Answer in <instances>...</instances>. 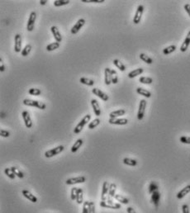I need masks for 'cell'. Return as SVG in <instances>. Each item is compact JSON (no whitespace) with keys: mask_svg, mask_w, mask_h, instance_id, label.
<instances>
[{"mask_svg":"<svg viewBox=\"0 0 190 213\" xmlns=\"http://www.w3.org/2000/svg\"><path fill=\"white\" fill-rule=\"evenodd\" d=\"M60 47V43L55 41V42H53V43L49 44L47 46H46V50L47 51H53L55 50L58 49Z\"/></svg>","mask_w":190,"mask_h":213,"instance_id":"cell-35","label":"cell"},{"mask_svg":"<svg viewBox=\"0 0 190 213\" xmlns=\"http://www.w3.org/2000/svg\"><path fill=\"white\" fill-rule=\"evenodd\" d=\"M182 212L183 213H189V207L187 204H184L182 206Z\"/></svg>","mask_w":190,"mask_h":213,"instance_id":"cell-49","label":"cell"},{"mask_svg":"<svg viewBox=\"0 0 190 213\" xmlns=\"http://www.w3.org/2000/svg\"><path fill=\"white\" fill-rule=\"evenodd\" d=\"M22 119L24 121V123H25V126L27 128H32V121L31 119V116L30 114L27 111H23L22 112Z\"/></svg>","mask_w":190,"mask_h":213,"instance_id":"cell-12","label":"cell"},{"mask_svg":"<svg viewBox=\"0 0 190 213\" xmlns=\"http://www.w3.org/2000/svg\"><path fill=\"white\" fill-rule=\"evenodd\" d=\"M111 75H112V83L117 84L118 83V76H117V71L111 69Z\"/></svg>","mask_w":190,"mask_h":213,"instance_id":"cell-37","label":"cell"},{"mask_svg":"<svg viewBox=\"0 0 190 213\" xmlns=\"http://www.w3.org/2000/svg\"><path fill=\"white\" fill-rule=\"evenodd\" d=\"M100 121H100L99 118H96V119H94V120L92 121H90L89 124H88V129H90V130L94 129L95 127H97V126L100 124Z\"/></svg>","mask_w":190,"mask_h":213,"instance_id":"cell-36","label":"cell"},{"mask_svg":"<svg viewBox=\"0 0 190 213\" xmlns=\"http://www.w3.org/2000/svg\"><path fill=\"white\" fill-rule=\"evenodd\" d=\"M146 100L145 99H141L140 101V104H139V109H138V112H137V119L139 121H141L144 118V115H145V111H146Z\"/></svg>","mask_w":190,"mask_h":213,"instance_id":"cell-4","label":"cell"},{"mask_svg":"<svg viewBox=\"0 0 190 213\" xmlns=\"http://www.w3.org/2000/svg\"><path fill=\"white\" fill-rule=\"evenodd\" d=\"M99 205L102 207L111 208V209H115V210H118V209L122 207V206H121L120 203H114L113 202H112L111 198H109V197H108L107 201H102V202H100Z\"/></svg>","mask_w":190,"mask_h":213,"instance_id":"cell-3","label":"cell"},{"mask_svg":"<svg viewBox=\"0 0 190 213\" xmlns=\"http://www.w3.org/2000/svg\"><path fill=\"white\" fill-rule=\"evenodd\" d=\"M116 191H117V185L115 183H111L109 186V191H108V197L112 198V197H115L116 195Z\"/></svg>","mask_w":190,"mask_h":213,"instance_id":"cell-26","label":"cell"},{"mask_svg":"<svg viewBox=\"0 0 190 213\" xmlns=\"http://www.w3.org/2000/svg\"><path fill=\"white\" fill-rule=\"evenodd\" d=\"M114 198H115L117 201H118L120 203H122V204H128V203H129V200H128L126 197H123V196H122V195H120V194H116Z\"/></svg>","mask_w":190,"mask_h":213,"instance_id":"cell-31","label":"cell"},{"mask_svg":"<svg viewBox=\"0 0 190 213\" xmlns=\"http://www.w3.org/2000/svg\"><path fill=\"white\" fill-rule=\"evenodd\" d=\"M104 82L106 85H110L112 83V75H111V69L105 68L104 70Z\"/></svg>","mask_w":190,"mask_h":213,"instance_id":"cell-18","label":"cell"},{"mask_svg":"<svg viewBox=\"0 0 190 213\" xmlns=\"http://www.w3.org/2000/svg\"><path fill=\"white\" fill-rule=\"evenodd\" d=\"M79 82L84 84V85H87V86H93L94 84V81L93 79H88L86 77H82L79 79Z\"/></svg>","mask_w":190,"mask_h":213,"instance_id":"cell-28","label":"cell"},{"mask_svg":"<svg viewBox=\"0 0 190 213\" xmlns=\"http://www.w3.org/2000/svg\"><path fill=\"white\" fill-rule=\"evenodd\" d=\"M22 194L23 195V196H24V197H26V198H27V200L31 201L32 202L36 203V202H37V198L35 197L32 192H30L27 191V190H26V189L22 190Z\"/></svg>","mask_w":190,"mask_h":213,"instance_id":"cell-19","label":"cell"},{"mask_svg":"<svg viewBox=\"0 0 190 213\" xmlns=\"http://www.w3.org/2000/svg\"><path fill=\"white\" fill-rule=\"evenodd\" d=\"M4 70H5V65H4V64H3V60L0 58V71H1V72H3Z\"/></svg>","mask_w":190,"mask_h":213,"instance_id":"cell-52","label":"cell"},{"mask_svg":"<svg viewBox=\"0 0 190 213\" xmlns=\"http://www.w3.org/2000/svg\"><path fill=\"white\" fill-rule=\"evenodd\" d=\"M160 192H154L151 194V202L155 205V207H158V206L160 204Z\"/></svg>","mask_w":190,"mask_h":213,"instance_id":"cell-17","label":"cell"},{"mask_svg":"<svg viewBox=\"0 0 190 213\" xmlns=\"http://www.w3.org/2000/svg\"><path fill=\"white\" fill-rule=\"evenodd\" d=\"M179 141L181 143H184V144H188L190 145V136H181L179 138Z\"/></svg>","mask_w":190,"mask_h":213,"instance_id":"cell-44","label":"cell"},{"mask_svg":"<svg viewBox=\"0 0 190 213\" xmlns=\"http://www.w3.org/2000/svg\"><path fill=\"white\" fill-rule=\"evenodd\" d=\"M88 212L95 213V205H94V202L92 201H89L88 202Z\"/></svg>","mask_w":190,"mask_h":213,"instance_id":"cell-45","label":"cell"},{"mask_svg":"<svg viewBox=\"0 0 190 213\" xmlns=\"http://www.w3.org/2000/svg\"><path fill=\"white\" fill-rule=\"evenodd\" d=\"M11 170H12V172L14 173V174L16 175L17 177H18L19 179H23V177H24V174H23V173H22L21 170H19L18 168H17V167H12Z\"/></svg>","mask_w":190,"mask_h":213,"instance_id":"cell-41","label":"cell"},{"mask_svg":"<svg viewBox=\"0 0 190 213\" xmlns=\"http://www.w3.org/2000/svg\"><path fill=\"white\" fill-rule=\"evenodd\" d=\"M184 10L186 11V12L188 13V15L190 17V4L186 3V4H184Z\"/></svg>","mask_w":190,"mask_h":213,"instance_id":"cell-51","label":"cell"},{"mask_svg":"<svg viewBox=\"0 0 190 213\" xmlns=\"http://www.w3.org/2000/svg\"><path fill=\"white\" fill-rule=\"evenodd\" d=\"M90 119H91V115L90 114L85 115V116L83 117V119L78 123V125L75 126V128L74 129V133H75V134H79V133H80L82 130H83V128H84V126H85L88 122L90 121Z\"/></svg>","mask_w":190,"mask_h":213,"instance_id":"cell-2","label":"cell"},{"mask_svg":"<svg viewBox=\"0 0 190 213\" xmlns=\"http://www.w3.org/2000/svg\"><path fill=\"white\" fill-rule=\"evenodd\" d=\"M88 202H89V201H85L84 202V207H83L82 213H89L88 212Z\"/></svg>","mask_w":190,"mask_h":213,"instance_id":"cell-47","label":"cell"},{"mask_svg":"<svg viewBox=\"0 0 190 213\" xmlns=\"http://www.w3.org/2000/svg\"><path fill=\"white\" fill-rule=\"evenodd\" d=\"M64 149H65V147H64L63 145H59V146L54 148V149H51V150H47V151L45 153V156H46V158H51V157H53L55 155L61 153V152L64 150Z\"/></svg>","mask_w":190,"mask_h":213,"instance_id":"cell-6","label":"cell"},{"mask_svg":"<svg viewBox=\"0 0 190 213\" xmlns=\"http://www.w3.org/2000/svg\"><path fill=\"white\" fill-rule=\"evenodd\" d=\"M0 135H1V136L2 137H8L10 136V133H9V131H6V130H1L0 131Z\"/></svg>","mask_w":190,"mask_h":213,"instance_id":"cell-48","label":"cell"},{"mask_svg":"<svg viewBox=\"0 0 190 213\" xmlns=\"http://www.w3.org/2000/svg\"><path fill=\"white\" fill-rule=\"evenodd\" d=\"M92 93H93L94 95H96L97 97H98L99 99H102L103 101H105V102H107V101L109 99L108 95H107L106 93H103V91L100 90L98 88H93Z\"/></svg>","mask_w":190,"mask_h":213,"instance_id":"cell-11","label":"cell"},{"mask_svg":"<svg viewBox=\"0 0 190 213\" xmlns=\"http://www.w3.org/2000/svg\"><path fill=\"white\" fill-rule=\"evenodd\" d=\"M125 114H126L125 110L119 109V110H116V111L112 112L109 114V116H110V118H117L118 116H123V115H125Z\"/></svg>","mask_w":190,"mask_h":213,"instance_id":"cell-22","label":"cell"},{"mask_svg":"<svg viewBox=\"0 0 190 213\" xmlns=\"http://www.w3.org/2000/svg\"><path fill=\"white\" fill-rule=\"evenodd\" d=\"M23 104L25 106L27 107H35V108H37L38 109L41 110H45L46 108V105L42 103V102H40L37 100H32V99H24L23 100Z\"/></svg>","mask_w":190,"mask_h":213,"instance_id":"cell-1","label":"cell"},{"mask_svg":"<svg viewBox=\"0 0 190 213\" xmlns=\"http://www.w3.org/2000/svg\"><path fill=\"white\" fill-rule=\"evenodd\" d=\"M31 50H32V45H30V44H27L25 45V47L22 49V52H21V55L22 56H27V55L30 54V52H31Z\"/></svg>","mask_w":190,"mask_h":213,"instance_id":"cell-34","label":"cell"},{"mask_svg":"<svg viewBox=\"0 0 190 213\" xmlns=\"http://www.w3.org/2000/svg\"><path fill=\"white\" fill-rule=\"evenodd\" d=\"M175 50H176V45H169V46L163 50V54L165 55H168L169 54H171V53H173L174 51H175Z\"/></svg>","mask_w":190,"mask_h":213,"instance_id":"cell-33","label":"cell"},{"mask_svg":"<svg viewBox=\"0 0 190 213\" xmlns=\"http://www.w3.org/2000/svg\"><path fill=\"white\" fill-rule=\"evenodd\" d=\"M36 19H37V13L36 12H32L30 13V16L28 18L27 24V30L28 32H32L34 27H35V22H36Z\"/></svg>","mask_w":190,"mask_h":213,"instance_id":"cell-5","label":"cell"},{"mask_svg":"<svg viewBox=\"0 0 190 213\" xmlns=\"http://www.w3.org/2000/svg\"><path fill=\"white\" fill-rule=\"evenodd\" d=\"M190 192V185L186 186L185 187H184L183 189H181L180 191L177 193V198L178 199H183L184 197Z\"/></svg>","mask_w":190,"mask_h":213,"instance_id":"cell-21","label":"cell"},{"mask_svg":"<svg viewBox=\"0 0 190 213\" xmlns=\"http://www.w3.org/2000/svg\"><path fill=\"white\" fill-rule=\"evenodd\" d=\"M85 20L84 19V18H80V19H79L77 22H76L75 24L74 25V27L71 28V33L72 34H74V35H75L77 33L79 32V30L81 29L84 26V24H85Z\"/></svg>","mask_w":190,"mask_h":213,"instance_id":"cell-8","label":"cell"},{"mask_svg":"<svg viewBox=\"0 0 190 213\" xmlns=\"http://www.w3.org/2000/svg\"><path fill=\"white\" fill-rule=\"evenodd\" d=\"M136 93L141 95V96L146 97V98H151V92L146 90V89H145V88H136Z\"/></svg>","mask_w":190,"mask_h":213,"instance_id":"cell-23","label":"cell"},{"mask_svg":"<svg viewBox=\"0 0 190 213\" xmlns=\"http://www.w3.org/2000/svg\"><path fill=\"white\" fill-rule=\"evenodd\" d=\"M158 191V184L155 182H151L149 185V192L152 194L154 192Z\"/></svg>","mask_w":190,"mask_h":213,"instance_id":"cell-42","label":"cell"},{"mask_svg":"<svg viewBox=\"0 0 190 213\" xmlns=\"http://www.w3.org/2000/svg\"><path fill=\"white\" fill-rule=\"evenodd\" d=\"M190 45V31L188 33V35H187V37H186V38H185L184 41L183 42V44L181 45V46H180V51L181 52H185L188 48H189V46Z\"/></svg>","mask_w":190,"mask_h":213,"instance_id":"cell-20","label":"cell"},{"mask_svg":"<svg viewBox=\"0 0 190 213\" xmlns=\"http://www.w3.org/2000/svg\"><path fill=\"white\" fill-rule=\"evenodd\" d=\"M77 191H78V188L77 187H72L71 189V194H70V197L71 199L74 201V200H76V196H77Z\"/></svg>","mask_w":190,"mask_h":213,"instance_id":"cell-46","label":"cell"},{"mask_svg":"<svg viewBox=\"0 0 190 213\" xmlns=\"http://www.w3.org/2000/svg\"><path fill=\"white\" fill-rule=\"evenodd\" d=\"M123 164L126 165H128V166H136L137 165V161L136 159H133L130 158H124L123 159Z\"/></svg>","mask_w":190,"mask_h":213,"instance_id":"cell-30","label":"cell"},{"mask_svg":"<svg viewBox=\"0 0 190 213\" xmlns=\"http://www.w3.org/2000/svg\"><path fill=\"white\" fill-rule=\"evenodd\" d=\"M14 50L17 53H19V52H22L21 49H22V36L20 34H16L15 36V38H14Z\"/></svg>","mask_w":190,"mask_h":213,"instance_id":"cell-10","label":"cell"},{"mask_svg":"<svg viewBox=\"0 0 190 213\" xmlns=\"http://www.w3.org/2000/svg\"><path fill=\"white\" fill-rule=\"evenodd\" d=\"M70 3V0H55L54 1L55 7H61Z\"/></svg>","mask_w":190,"mask_h":213,"instance_id":"cell-39","label":"cell"},{"mask_svg":"<svg viewBox=\"0 0 190 213\" xmlns=\"http://www.w3.org/2000/svg\"><path fill=\"white\" fill-rule=\"evenodd\" d=\"M113 62L114 65L116 66L120 71H122V72H123V71L126 70V66L124 65V64H123L122 61H120V60H117V59H115V60H113Z\"/></svg>","mask_w":190,"mask_h":213,"instance_id":"cell-27","label":"cell"},{"mask_svg":"<svg viewBox=\"0 0 190 213\" xmlns=\"http://www.w3.org/2000/svg\"><path fill=\"white\" fill-rule=\"evenodd\" d=\"M76 201H77L78 204H82L84 202V194H83V189L82 188H78Z\"/></svg>","mask_w":190,"mask_h":213,"instance_id":"cell-29","label":"cell"},{"mask_svg":"<svg viewBox=\"0 0 190 213\" xmlns=\"http://www.w3.org/2000/svg\"><path fill=\"white\" fill-rule=\"evenodd\" d=\"M143 12H144V6L143 5H139L137 7V9H136V13H135V16L133 18V22L134 24H138L140 23L141 20V17L143 14Z\"/></svg>","mask_w":190,"mask_h":213,"instance_id":"cell-9","label":"cell"},{"mask_svg":"<svg viewBox=\"0 0 190 213\" xmlns=\"http://www.w3.org/2000/svg\"><path fill=\"white\" fill-rule=\"evenodd\" d=\"M91 105H92L93 109V112H94V114L96 115L97 116H99L101 115V108H100V106H99L98 101L96 99H93L91 100Z\"/></svg>","mask_w":190,"mask_h":213,"instance_id":"cell-16","label":"cell"},{"mask_svg":"<svg viewBox=\"0 0 190 213\" xmlns=\"http://www.w3.org/2000/svg\"><path fill=\"white\" fill-rule=\"evenodd\" d=\"M108 122L112 125H119V126H124L128 123V120L126 118H110Z\"/></svg>","mask_w":190,"mask_h":213,"instance_id":"cell-14","label":"cell"},{"mask_svg":"<svg viewBox=\"0 0 190 213\" xmlns=\"http://www.w3.org/2000/svg\"><path fill=\"white\" fill-rule=\"evenodd\" d=\"M109 186H110V184L108 183V182H107V181H104L103 182V189H102V195H101V200L102 201H107V199H108Z\"/></svg>","mask_w":190,"mask_h":213,"instance_id":"cell-13","label":"cell"},{"mask_svg":"<svg viewBox=\"0 0 190 213\" xmlns=\"http://www.w3.org/2000/svg\"><path fill=\"white\" fill-rule=\"evenodd\" d=\"M4 173H5V174L9 178V179H15V177H16V175L14 174V173L12 172V170H11V168L9 169V168H7L4 170Z\"/></svg>","mask_w":190,"mask_h":213,"instance_id":"cell-43","label":"cell"},{"mask_svg":"<svg viewBox=\"0 0 190 213\" xmlns=\"http://www.w3.org/2000/svg\"><path fill=\"white\" fill-rule=\"evenodd\" d=\"M139 82L144 84H151L153 82V79L151 77H141L139 79Z\"/></svg>","mask_w":190,"mask_h":213,"instance_id":"cell-38","label":"cell"},{"mask_svg":"<svg viewBox=\"0 0 190 213\" xmlns=\"http://www.w3.org/2000/svg\"><path fill=\"white\" fill-rule=\"evenodd\" d=\"M140 59L142 61H144L145 63L148 64V65H151L152 63H153V60H152L150 56L146 55V54H144V53H141L140 54Z\"/></svg>","mask_w":190,"mask_h":213,"instance_id":"cell-32","label":"cell"},{"mask_svg":"<svg viewBox=\"0 0 190 213\" xmlns=\"http://www.w3.org/2000/svg\"><path fill=\"white\" fill-rule=\"evenodd\" d=\"M28 93L32 96H39L41 94V91L39 88H32L28 90Z\"/></svg>","mask_w":190,"mask_h":213,"instance_id":"cell-40","label":"cell"},{"mask_svg":"<svg viewBox=\"0 0 190 213\" xmlns=\"http://www.w3.org/2000/svg\"><path fill=\"white\" fill-rule=\"evenodd\" d=\"M47 3V0H40V4L41 5H45Z\"/></svg>","mask_w":190,"mask_h":213,"instance_id":"cell-54","label":"cell"},{"mask_svg":"<svg viewBox=\"0 0 190 213\" xmlns=\"http://www.w3.org/2000/svg\"><path fill=\"white\" fill-rule=\"evenodd\" d=\"M143 72H144V70H143L142 68L136 69V70H134L131 71L130 73L128 74V78H130V79H133V78H135V77L138 76V75L141 74Z\"/></svg>","mask_w":190,"mask_h":213,"instance_id":"cell-25","label":"cell"},{"mask_svg":"<svg viewBox=\"0 0 190 213\" xmlns=\"http://www.w3.org/2000/svg\"><path fill=\"white\" fill-rule=\"evenodd\" d=\"M82 145H83V140H82V139H78V140L75 142V144L72 145V147H71V152H73V153L77 152L78 150L81 147Z\"/></svg>","mask_w":190,"mask_h":213,"instance_id":"cell-24","label":"cell"},{"mask_svg":"<svg viewBox=\"0 0 190 213\" xmlns=\"http://www.w3.org/2000/svg\"><path fill=\"white\" fill-rule=\"evenodd\" d=\"M126 212L127 213H136L135 212V210L133 209V207H129L126 208Z\"/></svg>","mask_w":190,"mask_h":213,"instance_id":"cell-53","label":"cell"},{"mask_svg":"<svg viewBox=\"0 0 190 213\" xmlns=\"http://www.w3.org/2000/svg\"><path fill=\"white\" fill-rule=\"evenodd\" d=\"M50 31H51V32H52V35H53V37H54L55 41H57V42H59V43L61 42V41H62V36H61V34H60V31H59V29L57 28V27L52 26V27L50 28Z\"/></svg>","mask_w":190,"mask_h":213,"instance_id":"cell-15","label":"cell"},{"mask_svg":"<svg viewBox=\"0 0 190 213\" xmlns=\"http://www.w3.org/2000/svg\"><path fill=\"white\" fill-rule=\"evenodd\" d=\"M86 181V178L84 176H79V177H75V178H71L65 181V183L67 185H74L77 183H83Z\"/></svg>","mask_w":190,"mask_h":213,"instance_id":"cell-7","label":"cell"},{"mask_svg":"<svg viewBox=\"0 0 190 213\" xmlns=\"http://www.w3.org/2000/svg\"><path fill=\"white\" fill-rule=\"evenodd\" d=\"M84 3H104V0H82Z\"/></svg>","mask_w":190,"mask_h":213,"instance_id":"cell-50","label":"cell"}]
</instances>
